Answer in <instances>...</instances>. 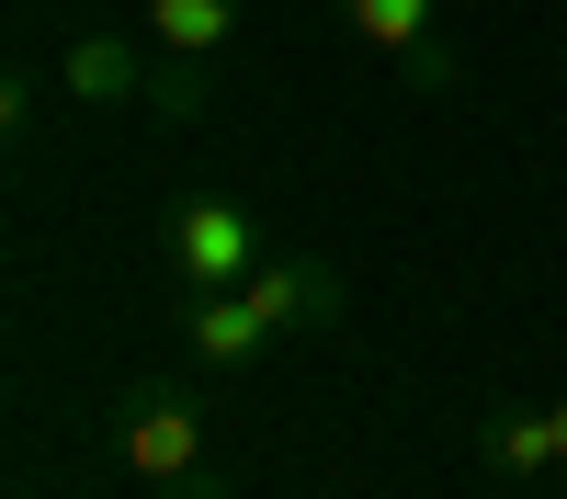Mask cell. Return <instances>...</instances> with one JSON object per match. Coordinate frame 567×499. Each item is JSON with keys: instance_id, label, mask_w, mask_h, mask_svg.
I'll return each mask as SVG.
<instances>
[{"instance_id": "5b68a950", "label": "cell", "mask_w": 567, "mask_h": 499, "mask_svg": "<svg viewBox=\"0 0 567 499\" xmlns=\"http://www.w3.org/2000/svg\"><path fill=\"white\" fill-rule=\"evenodd\" d=\"M250 295H261L272 330H341V318H352V284H341L329 261H261Z\"/></svg>"}, {"instance_id": "8fae6325", "label": "cell", "mask_w": 567, "mask_h": 499, "mask_svg": "<svg viewBox=\"0 0 567 499\" xmlns=\"http://www.w3.org/2000/svg\"><path fill=\"white\" fill-rule=\"evenodd\" d=\"M545 420H556V477H567V397H545Z\"/></svg>"}, {"instance_id": "277c9868", "label": "cell", "mask_w": 567, "mask_h": 499, "mask_svg": "<svg viewBox=\"0 0 567 499\" xmlns=\"http://www.w3.org/2000/svg\"><path fill=\"white\" fill-rule=\"evenodd\" d=\"M182 341H194V363H216V375H227V363L272 352L284 330L261 318V295H250V284H227V295H182Z\"/></svg>"}, {"instance_id": "52a82bcc", "label": "cell", "mask_w": 567, "mask_h": 499, "mask_svg": "<svg viewBox=\"0 0 567 499\" xmlns=\"http://www.w3.org/2000/svg\"><path fill=\"white\" fill-rule=\"evenodd\" d=\"M432 12H443V0H341V23L363 45H386V58H409V45L432 34Z\"/></svg>"}, {"instance_id": "6da1fadb", "label": "cell", "mask_w": 567, "mask_h": 499, "mask_svg": "<svg viewBox=\"0 0 567 499\" xmlns=\"http://www.w3.org/2000/svg\"><path fill=\"white\" fill-rule=\"evenodd\" d=\"M272 250H261V216L250 205H227V194H182L171 216V272H182V295H227V284H250Z\"/></svg>"}, {"instance_id": "8992f818", "label": "cell", "mask_w": 567, "mask_h": 499, "mask_svg": "<svg viewBox=\"0 0 567 499\" xmlns=\"http://www.w3.org/2000/svg\"><path fill=\"white\" fill-rule=\"evenodd\" d=\"M239 34V0H148V45L159 58H216Z\"/></svg>"}, {"instance_id": "9c48e42d", "label": "cell", "mask_w": 567, "mask_h": 499, "mask_svg": "<svg viewBox=\"0 0 567 499\" xmlns=\"http://www.w3.org/2000/svg\"><path fill=\"white\" fill-rule=\"evenodd\" d=\"M398 69H409V91H454V80H465V58H454L443 34H420V45H409Z\"/></svg>"}, {"instance_id": "30bf717a", "label": "cell", "mask_w": 567, "mask_h": 499, "mask_svg": "<svg viewBox=\"0 0 567 499\" xmlns=\"http://www.w3.org/2000/svg\"><path fill=\"white\" fill-rule=\"evenodd\" d=\"M148 499H227V477H205V466H194V477H171V488H148Z\"/></svg>"}, {"instance_id": "3957f363", "label": "cell", "mask_w": 567, "mask_h": 499, "mask_svg": "<svg viewBox=\"0 0 567 499\" xmlns=\"http://www.w3.org/2000/svg\"><path fill=\"white\" fill-rule=\"evenodd\" d=\"M148 69H159V45H125V34H69L58 91H69L80 114H125V103H148Z\"/></svg>"}, {"instance_id": "7a4b0ae2", "label": "cell", "mask_w": 567, "mask_h": 499, "mask_svg": "<svg viewBox=\"0 0 567 499\" xmlns=\"http://www.w3.org/2000/svg\"><path fill=\"white\" fill-rule=\"evenodd\" d=\"M114 443H125V477H136V488H171V477L205 466V408H194V397H136Z\"/></svg>"}, {"instance_id": "ba28073f", "label": "cell", "mask_w": 567, "mask_h": 499, "mask_svg": "<svg viewBox=\"0 0 567 499\" xmlns=\"http://www.w3.org/2000/svg\"><path fill=\"white\" fill-rule=\"evenodd\" d=\"M205 103H216V58H159L148 69V114L159 125H194Z\"/></svg>"}]
</instances>
